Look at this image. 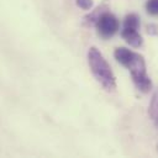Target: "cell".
<instances>
[{
  "label": "cell",
  "instance_id": "4",
  "mask_svg": "<svg viewBox=\"0 0 158 158\" xmlns=\"http://www.w3.org/2000/svg\"><path fill=\"white\" fill-rule=\"evenodd\" d=\"M121 36L122 38L132 47L137 48V47H141L143 44V38L141 37V35L137 32V30L135 28H122L121 31Z\"/></svg>",
  "mask_w": 158,
  "mask_h": 158
},
{
  "label": "cell",
  "instance_id": "5",
  "mask_svg": "<svg viewBox=\"0 0 158 158\" xmlns=\"http://www.w3.org/2000/svg\"><path fill=\"white\" fill-rule=\"evenodd\" d=\"M107 9H109V6H107L106 0H105V1H104L101 5H99L91 14H89V15L85 16V22H86L88 25H95L96 21L99 20V17L101 16V14L105 12V11H107Z\"/></svg>",
  "mask_w": 158,
  "mask_h": 158
},
{
  "label": "cell",
  "instance_id": "10",
  "mask_svg": "<svg viewBox=\"0 0 158 158\" xmlns=\"http://www.w3.org/2000/svg\"><path fill=\"white\" fill-rule=\"evenodd\" d=\"M147 32L149 35H158V26L156 23H149L147 25Z\"/></svg>",
  "mask_w": 158,
  "mask_h": 158
},
{
  "label": "cell",
  "instance_id": "9",
  "mask_svg": "<svg viewBox=\"0 0 158 158\" xmlns=\"http://www.w3.org/2000/svg\"><path fill=\"white\" fill-rule=\"evenodd\" d=\"M75 4L83 10H90L94 5V0H75Z\"/></svg>",
  "mask_w": 158,
  "mask_h": 158
},
{
  "label": "cell",
  "instance_id": "6",
  "mask_svg": "<svg viewBox=\"0 0 158 158\" xmlns=\"http://www.w3.org/2000/svg\"><path fill=\"white\" fill-rule=\"evenodd\" d=\"M149 116L152 117V120L158 126V90L152 96L151 105H149Z\"/></svg>",
  "mask_w": 158,
  "mask_h": 158
},
{
  "label": "cell",
  "instance_id": "2",
  "mask_svg": "<svg viewBox=\"0 0 158 158\" xmlns=\"http://www.w3.org/2000/svg\"><path fill=\"white\" fill-rule=\"evenodd\" d=\"M88 62L93 75L101 84V86L106 91H114L116 89L115 74L110 64L106 62V59L96 47H90L88 52Z\"/></svg>",
  "mask_w": 158,
  "mask_h": 158
},
{
  "label": "cell",
  "instance_id": "11",
  "mask_svg": "<svg viewBox=\"0 0 158 158\" xmlns=\"http://www.w3.org/2000/svg\"><path fill=\"white\" fill-rule=\"evenodd\" d=\"M157 149H158V146H157Z\"/></svg>",
  "mask_w": 158,
  "mask_h": 158
},
{
  "label": "cell",
  "instance_id": "8",
  "mask_svg": "<svg viewBox=\"0 0 158 158\" xmlns=\"http://www.w3.org/2000/svg\"><path fill=\"white\" fill-rule=\"evenodd\" d=\"M146 10L149 15H158V0H148L146 2Z\"/></svg>",
  "mask_w": 158,
  "mask_h": 158
},
{
  "label": "cell",
  "instance_id": "7",
  "mask_svg": "<svg viewBox=\"0 0 158 158\" xmlns=\"http://www.w3.org/2000/svg\"><path fill=\"white\" fill-rule=\"evenodd\" d=\"M139 26V17L136 14H128L126 15L123 20V27L125 28H135L137 30Z\"/></svg>",
  "mask_w": 158,
  "mask_h": 158
},
{
  "label": "cell",
  "instance_id": "3",
  "mask_svg": "<svg viewBox=\"0 0 158 158\" xmlns=\"http://www.w3.org/2000/svg\"><path fill=\"white\" fill-rule=\"evenodd\" d=\"M96 26V30H98V33L102 37V38H110L112 37L117 31H118V27H120V22L117 20V17L109 12V11H105L101 14V16L99 17V20L96 21L95 23Z\"/></svg>",
  "mask_w": 158,
  "mask_h": 158
},
{
  "label": "cell",
  "instance_id": "1",
  "mask_svg": "<svg viewBox=\"0 0 158 158\" xmlns=\"http://www.w3.org/2000/svg\"><path fill=\"white\" fill-rule=\"evenodd\" d=\"M114 57L120 64L125 65L130 70L136 88L144 94L149 93V90L152 89V80L147 74L143 57L125 47L116 48L114 52Z\"/></svg>",
  "mask_w": 158,
  "mask_h": 158
}]
</instances>
